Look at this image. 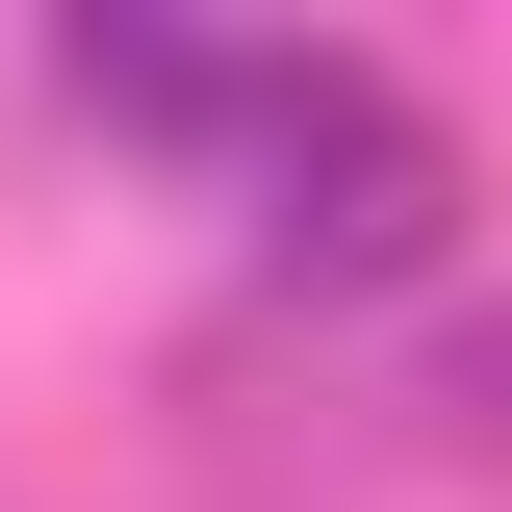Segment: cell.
<instances>
[{
	"instance_id": "obj_1",
	"label": "cell",
	"mask_w": 512,
	"mask_h": 512,
	"mask_svg": "<svg viewBox=\"0 0 512 512\" xmlns=\"http://www.w3.org/2000/svg\"><path fill=\"white\" fill-rule=\"evenodd\" d=\"M180 154H205V205L256 231L282 308H410V282H461V205H487L461 128L410 103L384 52H231Z\"/></svg>"
}]
</instances>
